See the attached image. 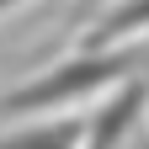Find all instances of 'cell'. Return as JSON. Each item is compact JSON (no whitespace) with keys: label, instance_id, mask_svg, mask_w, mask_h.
<instances>
[{"label":"cell","instance_id":"5b68a950","mask_svg":"<svg viewBox=\"0 0 149 149\" xmlns=\"http://www.w3.org/2000/svg\"><path fill=\"white\" fill-rule=\"evenodd\" d=\"M16 6H27V0H0V16H6V11H16Z\"/></svg>","mask_w":149,"mask_h":149},{"label":"cell","instance_id":"7a4b0ae2","mask_svg":"<svg viewBox=\"0 0 149 149\" xmlns=\"http://www.w3.org/2000/svg\"><path fill=\"white\" fill-rule=\"evenodd\" d=\"M101 96L107 101L96 112H85V139H80V149H123L128 139H133L139 123H144V112H149V80H144V74H128V80L107 85Z\"/></svg>","mask_w":149,"mask_h":149},{"label":"cell","instance_id":"3957f363","mask_svg":"<svg viewBox=\"0 0 149 149\" xmlns=\"http://www.w3.org/2000/svg\"><path fill=\"white\" fill-rule=\"evenodd\" d=\"M139 37H149V0H112L91 16L80 48H123Z\"/></svg>","mask_w":149,"mask_h":149},{"label":"cell","instance_id":"277c9868","mask_svg":"<svg viewBox=\"0 0 149 149\" xmlns=\"http://www.w3.org/2000/svg\"><path fill=\"white\" fill-rule=\"evenodd\" d=\"M85 139V117H43V123H22L0 133V149H80Z\"/></svg>","mask_w":149,"mask_h":149},{"label":"cell","instance_id":"6da1fadb","mask_svg":"<svg viewBox=\"0 0 149 149\" xmlns=\"http://www.w3.org/2000/svg\"><path fill=\"white\" fill-rule=\"evenodd\" d=\"M128 74H149V53L144 43H123V48H80L69 59L48 64L43 74L11 85L0 96V117H27V112H69L80 101H96L107 85L128 80Z\"/></svg>","mask_w":149,"mask_h":149}]
</instances>
